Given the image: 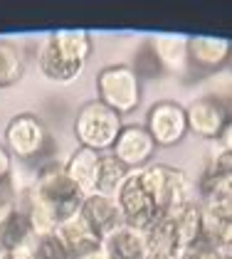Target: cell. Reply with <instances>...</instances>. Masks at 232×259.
<instances>
[{
    "label": "cell",
    "instance_id": "32",
    "mask_svg": "<svg viewBox=\"0 0 232 259\" xmlns=\"http://www.w3.org/2000/svg\"><path fill=\"white\" fill-rule=\"evenodd\" d=\"M225 259H232V249H227V252H225Z\"/></svg>",
    "mask_w": 232,
    "mask_h": 259
},
{
    "label": "cell",
    "instance_id": "19",
    "mask_svg": "<svg viewBox=\"0 0 232 259\" xmlns=\"http://www.w3.org/2000/svg\"><path fill=\"white\" fill-rule=\"evenodd\" d=\"M146 237H148V254H146V259H180L183 257V247L178 244L171 218H161L146 232Z\"/></svg>",
    "mask_w": 232,
    "mask_h": 259
},
{
    "label": "cell",
    "instance_id": "28",
    "mask_svg": "<svg viewBox=\"0 0 232 259\" xmlns=\"http://www.w3.org/2000/svg\"><path fill=\"white\" fill-rule=\"evenodd\" d=\"M13 178V156L8 153L5 146H0V183Z\"/></svg>",
    "mask_w": 232,
    "mask_h": 259
},
{
    "label": "cell",
    "instance_id": "21",
    "mask_svg": "<svg viewBox=\"0 0 232 259\" xmlns=\"http://www.w3.org/2000/svg\"><path fill=\"white\" fill-rule=\"evenodd\" d=\"M37 67H40V72L52 81H72V79H77L79 74H82V69H84L82 64H74V62L64 60L57 50L52 47L50 40L45 42L42 50H40Z\"/></svg>",
    "mask_w": 232,
    "mask_h": 259
},
{
    "label": "cell",
    "instance_id": "31",
    "mask_svg": "<svg viewBox=\"0 0 232 259\" xmlns=\"http://www.w3.org/2000/svg\"><path fill=\"white\" fill-rule=\"evenodd\" d=\"M0 259H10V254H8V252H3V249H0Z\"/></svg>",
    "mask_w": 232,
    "mask_h": 259
},
{
    "label": "cell",
    "instance_id": "12",
    "mask_svg": "<svg viewBox=\"0 0 232 259\" xmlns=\"http://www.w3.org/2000/svg\"><path fill=\"white\" fill-rule=\"evenodd\" d=\"M57 237L62 239L69 259H82V257H87V254H94L104 244V239L84 222V218L79 212L72 215V218H67L64 222H59Z\"/></svg>",
    "mask_w": 232,
    "mask_h": 259
},
{
    "label": "cell",
    "instance_id": "26",
    "mask_svg": "<svg viewBox=\"0 0 232 259\" xmlns=\"http://www.w3.org/2000/svg\"><path fill=\"white\" fill-rule=\"evenodd\" d=\"M180 259H225V252L200 239V242L190 244L188 249H183V257Z\"/></svg>",
    "mask_w": 232,
    "mask_h": 259
},
{
    "label": "cell",
    "instance_id": "15",
    "mask_svg": "<svg viewBox=\"0 0 232 259\" xmlns=\"http://www.w3.org/2000/svg\"><path fill=\"white\" fill-rule=\"evenodd\" d=\"M101 249L109 259H146L148 237H146V232H141L136 227L121 225L109 237H104Z\"/></svg>",
    "mask_w": 232,
    "mask_h": 259
},
{
    "label": "cell",
    "instance_id": "27",
    "mask_svg": "<svg viewBox=\"0 0 232 259\" xmlns=\"http://www.w3.org/2000/svg\"><path fill=\"white\" fill-rule=\"evenodd\" d=\"M18 190H15V185H13V178L3 180L0 183V212L3 210H8L10 205H15V200H18Z\"/></svg>",
    "mask_w": 232,
    "mask_h": 259
},
{
    "label": "cell",
    "instance_id": "24",
    "mask_svg": "<svg viewBox=\"0 0 232 259\" xmlns=\"http://www.w3.org/2000/svg\"><path fill=\"white\" fill-rule=\"evenodd\" d=\"M205 210V207H203ZM203 242L213 244L217 249L227 252L232 249V218L225 215H213L205 210V220H203Z\"/></svg>",
    "mask_w": 232,
    "mask_h": 259
},
{
    "label": "cell",
    "instance_id": "9",
    "mask_svg": "<svg viewBox=\"0 0 232 259\" xmlns=\"http://www.w3.org/2000/svg\"><path fill=\"white\" fill-rule=\"evenodd\" d=\"M116 160H121L131 173L134 170H143L153 163L156 153H158V146H156L153 136L146 131V126H138V123H124L119 139H116L114 148L109 151Z\"/></svg>",
    "mask_w": 232,
    "mask_h": 259
},
{
    "label": "cell",
    "instance_id": "18",
    "mask_svg": "<svg viewBox=\"0 0 232 259\" xmlns=\"http://www.w3.org/2000/svg\"><path fill=\"white\" fill-rule=\"evenodd\" d=\"M203 220H205V210H203V202L198 198H193L185 207H180L171 218L178 244L183 249H188L190 244L203 239Z\"/></svg>",
    "mask_w": 232,
    "mask_h": 259
},
{
    "label": "cell",
    "instance_id": "25",
    "mask_svg": "<svg viewBox=\"0 0 232 259\" xmlns=\"http://www.w3.org/2000/svg\"><path fill=\"white\" fill-rule=\"evenodd\" d=\"M32 259H69L62 239L57 237V232H50V235H35L32 242L27 244Z\"/></svg>",
    "mask_w": 232,
    "mask_h": 259
},
{
    "label": "cell",
    "instance_id": "14",
    "mask_svg": "<svg viewBox=\"0 0 232 259\" xmlns=\"http://www.w3.org/2000/svg\"><path fill=\"white\" fill-rule=\"evenodd\" d=\"M101 156H104V153H97V151H92V148L77 146V148L69 153V158L64 160V170H67L69 180L77 185L84 195L97 193Z\"/></svg>",
    "mask_w": 232,
    "mask_h": 259
},
{
    "label": "cell",
    "instance_id": "30",
    "mask_svg": "<svg viewBox=\"0 0 232 259\" xmlns=\"http://www.w3.org/2000/svg\"><path fill=\"white\" fill-rule=\"evenodd\" d=\"M10 259H32V254H30V249L25 247V249H18V252H13V254H10Z\"/></svg>",
    "mask_w": 232,
    "mask_h": 259
},
{
    "label": "cell",
    "instance_id": "20",
    "mask_svg": "<svg viewBox=\"0 0 232 259\" xmlns=\"http://www.w3.org/2000/svg\"><path fill=\"white\" fill-rule=\"evenodd\" d=\"M156 57L163 69L183 72L188 69V37L183 35H156L151 40Z\"/></svg>",
    "mask_w": 232,
    "mask_h": 259
},
{
    "label": "cell",
    "instance_id": "1",
    "mask_svg": "<svg viewBox=\"0 0 232 259\" xmlns=\"http://www.w3.org/2000/svg\"><path fill=\"white\" fill-rule=\"evenodd\" d=\"M5 148L13 158L22 163H37L40 170L42 165L52 163L55 141L50 136V128L45 126V121L30 111H22L18 116H13L5 126Z\"/></svg>",
    "mask_w": 232,
    "mask_h": 259
},
{
    "label": "cell",
    "instance_id": "17",
    "mask_svg": "<svg viewBox=\"0 0 232 259\" xmlns=\"http://www.w3.org/2000/svg\"><path fill=\"white\" fill-rule=\"evenodd\" d=\"M47 40L52 42V47L64 60L82 64V67L87 64V60L92 57V50H94L92 35L87 30H57V32H50Z\"/></svg>",
    "mask_w": 232,
    "mask_h": 259
},
{
    "label": "cell",
    "instance_id": "10",
    "mask_svg": "<svg viewBox=\"0 0 232 259\" xmlns=\"http://www.w3.org/2000/svg\"><path fill=\"white\" fill-rule=\"evenodd\" d=\"M232 60V42L225 37H188V67L198 72H217Z\"/></svg>",
    "mask_w": 232,
    "mask_h": 259
},
{
    "label": "cell",
    "instance_id": "5",
    "mask_svg": "<svg viewBox=\"0 0 232 259\" xmlns=\"http://www.w3.org/2000/svg\"><path fill=\"white\" fill-rule=\"evenodd\" d=\"M97 99L116 114H131L141 106V77L131 64H109L97 74Z\"/></svg>",
    "mask_w": 232,
    "mask_h": 259
},
{
    "label": "cell",
    "instance_id": "16",
    "mask_svg": "<svg viewBox=\"0 0 232 259\" xmlns=\"http://www.w3.org/2000/svg\"><path fill=\"white\" fill-rule=\"evenodd\" d=\"M198 200L213 215L232 218V176H208L203 173L198 180Z\"/></svg>",
    "mask_w": 232,
    "mask_h": 259
},
{
    "label": "cell",
    "instance_id": "4",
    "mask_svg": "<svg viewBox=\"0 0 232 259\" xmlns=\"http://www.w3.org/2000/svg\"><path fill=\"white\" fill-rule=\"evenodd\" d=\"M141 178L161 218H173L180 207H185L193 200L190 183L180 168H173L168 163H151L141 170Z\"/></svg>",
    "mask_w": 232,
    "mask_h": 259
},
{
    "label": "cell",
    "instance_id": "6",
    "mask_svg": "<svg viewBox=\"0 0 232 259\" xmlns=\"http://www.w3.org/2000/svg\"><path fill=\"white\" fill-rule=\"evenodd\" d=\"M114 198H116L119 210H121V220L129 227H136L141 232H148L156 222L161 220L158 210H156L153 198H151V193L143 185L141 170L129 173V178L124 180V185L119 188V193H116Z\"/></svg>",
    "mask_w": 232,
    "mask_h": 259
},
{
    "label": "cell",
    "instance_id": "23",
    "mask_svg": "<svg viewBox=\"0 0 232 259\" xmlns=\"http://www.w3.org/2000/svg\"><path fill=\"white\" fill-rule=\"evenodd\" d=\"M129 168L116 160L111 153H104L101 156V165H99V180H97V193L104 195H116L119 188L124 185V180L129 178Z\"/></svg>",
    "mask_w": 232,
    "mask_h": 259
},
{
    "label": "cell",
    "instance_id": "2",
    "mask_svg": "<svg viewBox=\"0 0 232 259\" xmlns=\"http://www.w3.org/2000/svg\"><path fill=\"white\" fill-rule=\"evenodd\" d=\"M27 190L59 220L64 222L67 218L77 215L82 202H84V193L79 190L77 185L69 180L64 163H47L37 170V178L32 185H27Z\"/></svg>",
    "mask_w": 232,
    "mask_h": 259
},
{
    "label": "cell",
    "instance_id": "29",
    "mask_svg": "<svg viewBox=\"0 0 232 259\" xmlns=\"http://www.w3.org/2000/svg\"><path fill=\"white\" fill-rule=\"evenodd\" d=\"M217 143H220V151H227V153H232V119L227 121V126L222 128V134H220Z\"/></svg>",
    "mask_w": 232,
    "mask_h": 259
},
{
    "label": "cell",
    "instance_id": "3",
    "mask_svg": "<svg viewBox=\"0 0 232 259\" xmlns=\"http://www.w3.org/2000/svg\"><path fill=\"white\" fill-rule=\"evenodd\" d=\"M121 128H124L121 114H116L114 109H109L99 99H92L82 104V109L77 111L74 139H77V146L92 148L97 153H109L114 148Z\"/></svg>",
    "mask_w": 232,
    "mask_h": 259
},
{
    "label": "cell",
    "instance_id": "11",
    "mask_svg": "<svg viewBox=\"0 0 232 259\" xmlns=\"http://www.w3.org/2000/svg\"><path fill=\"white\" fill-rule=\"evenodd\" d=\"M79 215L84 218V222L97 232L99 237H109L114 230H119L124 225L121 220V210L116 205L114 195H104V193H92L84 195V202L79 207Z\"/></svg>",
    "mask_w": 232,
    "mask_h": 259
},
{
    "label": "cell",
    "instance_id": "22",
    "mask_svg": "<svg viewBox=\"0 0 232 259\" xmlns=\"http://www.w3.org/2000/svg\"><path fill=\"white\" fill-rule=\"evenodd\" d=\"M25 77V52L13 40L0 37V89H10Z\"/></svg>",
    "mask_w": 232,
    "mask_h": 259
},
{
    "label": "cell",
    "instance_id": "7",
    "mask_svg": "<svg viewBox=\"0 0 232 259\" xmlns=\"http://www.w3.org/2000/svg\"><path fill=\"white\" fill-rule=\"evenodd\" d=\"M185 116H188V131L193 136L217 141L227 121L232 119V101L220 94H205L185 106Z\"/></svg>",
    "mask_w": 232,
    "mask_h": 259
},
{
    "label": "cell",
    "instance_id": "13",
    "mask_svg": "<svg viewBox=\"0 0 232 259\" xmlns=\"http://www.w3.org/2000/svg\"><path fill=\"white\" fill-rule=\"evenodd\" d=\"M32 237H35L32 225L15 200V205H10L8 210L0 212V249L13 254L18 249H25L32 242Z\"/></svg>",
    "mask_w": 232,
    "mask_h": 259
},
{
    "label": "cell",
    "instance_id": "8",
    "mask_svg": "<svg viewBox=\"0 0 232 259\" xmlns=\"http://www.w3.org/2000/svg\"><path fill=\"white\" fill-rule=\"evenodd\" d=\"M146 131L153 136L158 148H173L185 139L188 131V116H185V106L178 101H156L146 114Z\"/></svg>",
    "mask_w": 232,
    "mask_h": 259
}]
</instances>
